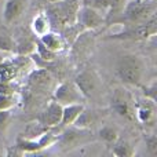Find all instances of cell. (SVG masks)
Returning a JSON list of instances; mask_svg holds the SVG:
<instances>
[{
  "instance_id": "1",
  "label": "cell",
  "mask_w": 157,
  "mask_h": 157,
  "mask_svg": "<svg viewBox=\"0 0 157 157\" xmlns=\"http://www.w3.org/2000/svg\"><path fill=\"white\" fill-rule=\"evenodd\" d=\"M114 72L121 83L132 87H141L146 75V63L139 55L125 54L117 59Z\"/></svg>"
},
{
  "instance_id": "2",
  "label": "cell",
  "mask_w": 157,
  "mask_h": 157,
  "mask_svg": "<svg viewBox=\"0 0 157 157\" xmlns=\"http://www.w3.org/2000/svg\"><path fill=\"white\" fill-rule=\"evenodd\" d=\"M156 6L155 2H146V0H128L123 14L113 22V24H124L128 25H138L144 24L145 21L155 15Z\"/></svg>"
},
{
  "instance_id": "3",
  "label": "cell",
  "mask_w": 157,
  "mask_h": 157,
  "mask_svg": "<svg viewBox=\"0 0 157 157\" xmlns=\"http://www.w3.org/2000/svg\"><path fill=\"white\" fill-rule=\"evenodd\" d=\"M80 8V3L77 0H58L55 3H50L46 10V15L48 17L52 25L65 26L69 24H75L77 17V11Z\"/></svg>"
},
{
  "instance_id": "4",
  "label": "cell",
  "mask_w": 157,
  "mask_h": 157,
  "mask_svg": "<svg viewBox=\"0 0 157 157\" xmlns=\"http://www.w3.org/2000/svg\"><path fill=\"white\" fill-rule=\"evenodd\" d=\"M157 33V19L156 14L152 15L144 24L128 25L123 32L112 35V39H120V40H146Z\"/></svg>"
},
{
  "instance_id": "5",
  "label": "cell",
  "mask_w": 157,
  "mask_h": 157,
  "mask_svg": "<svg viewBox=\"0 0 157 157\" xmlns=\"http://www.w3.org/2000/svg\"><path fill=\"white\" fill-rule=\"evenodd\" d=\"M52 99L59 105H71V103H84L86 98L77 88L73 81H63L57 86L52 91Z\"/></svg>"
},
{
  "instance_id": "6",
  "label": "cell",
  "mask_w": 157,
  "mask_h": 157,
  "mask_svg": "<svg viewBox=\"0 0 157 157\" xmlns=\"http://www.w3.org/2000/svg\"><path fill=\"white\" fill-rule=\"evenodd\" d=\"M73 83L77 86L80 92L86 99H91L98 94L99 90V78L97 73L91 69H86V71L80 72L76 77H75Z\"/></svg>"
},
{
  "instance_id": "7",
  "label": "cell",
  "mask_w": 157,
  "mask_h": 157,
  "mask_svg": "<svg viewBox=\"0 0 157 157\" xmlns=\"http://www.w3.org/2000/svg\"><path fill=\"white\" fill-rule=\"evenodd\" d=\"M77 25L81 28V30H94L97 28L102 26L105 18L99 14V11L95 10L91 6H83L78 8L77 17H76Z\"/></svg>"
},
{
  "instance_id": "8",
  "label": "cell",
  "mask_w": 157,
  "mask_h": 157,
  "mask_svg": "<svg viewBox=\"0 0 157 157\" xmlns=\"http://www.w3.org/2000/svg\"><path fill=\"white\" fill-rule=\"evenodd\" d=\"M28 83L29 87L36 92H47V90L52 88L54 84V76L51 72H48L46 68L35 69L28 76Z\"/></svg>"
},
{
  "instance_id": "9",
  "label": "cell",
  "mask_w": 157,
  "mask_h": 157,
  "mask_svg": "<svg viewBox=\"0 0 157 157\" xmlns=\"http://www.w3.org/2000/svg\"><path fill=\"white\" fill-rule=\"evenodd\" d=\"M69 127V125H68ZM90 135V130L78 127H69L61 135H58V142L62 147H76L80 144L87 141Z\"/></svg>"
},
{
  "instance_id": "10",
  "label": "cell",
  "mask_w": 157,
  "mask_h": 157,
  "mask_svg": "<svg viewBox=\"0 0 157 157\" xmlns=\"http://www.w3.org/2000/svg\"><path fill=\"white\" fill-rule=\"evenodd\" d=\"M112 108L123 119L128 120V121L135 120V108L131 103V99L128 98V95L125 92L123 94V92L117 91L114 94L113 99H112Z\"/></svg>"
},
{
  "instance_id": "11",
  "label": "cell",
  "mask_w": 157,
  "mask_h": 157,
  "mask_svg": "<svg viewBox=\"0 0 157 157\" xmlns=\"http://www.w3.org/2000/svg\"><path fill=\"white\" fill-rule=\"evenodd\" d=\"M61 119H62V105H59L55 101H51L37 117L39 121L48 128H54L61 124Z\"/></svg>"
},
{
  "instance_id": "12",
  "label": "cell",
  "mask_w": 157,
  "mask_h": 157,
  "mask_svg": "<svg viewBox=\"0 0 157 157\" xmlns=\"http://www.w3.org/2000/svg\"><path fill=\"white\" fill-rule=\"evenodd\" d=\"M26 6V0H6L3 7V21L6 25L14 24L21 18Z\"/></svg>"
},
{
  "instance_id": "13",
  "label": "cell",
  "mask_w": 157,
  "mask_h": 157,
  "mask_svg": "<svg viewBox=\"0 0 157 157\" xmlns=\"http://www.w3.org/2000/svg\"><path fill=\"white\" fill-rule=\"evenodd\" d=\"M155 106L156 103L146 99L144 103H138L135 108V117L142 124H153L155 123Z\"/></svg>"
},
{
  "instance_id": "14",
  "label": "cell",
  "mask_w": 157,
  "mask_h": 157,
  "mask_svg": "<svg viewBox=\"0 0 157 157\" xmlns=\"http://www.w3.org/2000/svg\"><path fill=\"white\" fill-rule=\"evenodd\" d=\"M84 108H86L84 103H71V105L62 106V119H61V125H63V127L72 125Z\"/></svg>"
},
{
  "instance_id": "15",
  "label": "cell",
  "mask_w": 157,
  "mask_h": 157,
  "mask_svg": "<svg viewBox=\"0 0 157 157\" xmlns=\"http://www.w3.org/2000/svg\"><path fill=\"white\" fill-rule=\"evenodd\" d=\"M39 40H40V43L43 44V46H46L47 48H50L51 51L57 52V54L63 50V39L61 37L58 33L51 32V30H48L47 33L41 35L40 37H39Z\"/></svg>"
},
{
  "instance_id": "16",
  "label": "cell",
  "mask_w": 157,
  "mask_h": 157,
  "mask_svg": "<svg viewBox=\"0 0 157 157\" xmlns=\"http://www.w3.org/2000/svg\"><path fill=\"white\" fill-rule=\"evenodd\" d=\"M14 147H17V149L22 153V156L24 155H33V153H40L41 150H43V147H41L40 142H39L37 139L22 138V136H19V138L17 139Z\"/></svg>"
},
{
  "instance_id": "17",
  "label": "cell",
  "mask_w": 157,
  "mask_h": 157,
  "mask_svg": "<svg viewBox=\"0 0 157 157\" xmlns=\"http://www.w3.org/2000/svg\"><path fill=\"white\" fill-rule=\"evenodd\" d=\"M32 30L36 36L40 37L41 35L47 33L48 30H51V22H50L48 17L44 13H40L39 15H36L32 21Z\"/></svg>"
},
{
  "instance_id": "18",
  "label": "cell",
  "mask_w": 157,
  "mask_h": 157,
  "mask_svg": "<svg viewBox=\"0 0 157 157\" xmlns=\"http://www.w3.org/2000/svg\"><path fill=\"white\" fill-rule=\"evenodd\" d=\"M127 2L128 0H112L110 6H109L108 11H106V18H105L109 24H113L121 15L125 6H127Z\"/></svg>"
},
{
  "instance_id": "19",
  "label": "cell",
  "mask_w": 157,
  "mask_h": 157,
  "mask_svg": "<svg viewBox=\"0 0 157 157\" xmlns=\"http://www.w3.org/2000/svg\"><path fill=\"white\" fill-rule=\"evenodd\" d=\"M112 153L117 157H131L135 155V150H134V146L127 139H117L113 144Z\"/></svg>"
},
{
  "instance_id": "20",
  "label": "cell",
  "mask_w": 157,
  "mask_h": 157,
  "mask_svg": "<svg viewBox=\"0 0 157 157\" xmlns=\"http://www.w3.org/2000/svg\"><path fill=\"white\" fill-rule=\"evenodd\" d=\"M18 69L14 65L13 59H4L0 63V78L6 81H14L18 76Z\"/></svg>"
},
{
  "instance_id": "21",
  "label": "cell",
  "mask_w": 157,
  "mask_h": 157,
  "mask_svg": "<svg viewBox=\"0 0 157 157\" xmlns=\"http://www.w3.org/2000/svg\"><path fill=\"white\" fill-rule=\"evenodd\" d=\"M47 130H50L48 127H46V125H43L39 120H36V121L33 123H29V124L26 125V128H25L24 131V135H22V138H29V139H37L39 136L41 135V134H44Z\"/></svg>"
},
{
  "instance_id": "22",
  "label": "cell",
  "mask_w": 157,
  "mask_h": 157,
  "mask_svg": "<svg viewBox=\"0 0 157 157\" xmlns=\"http://www.w3.org/2000/svg\"><path fill=\"white\" fill-rule=\"evenodd\" d=\"M15 41L11 33L6 28H0V51L3 52H14Z\"/></svg>"
},
{
  "instance_id": "23",
  "label": "cell",
  "mask_w": 157,
  "mask_h": 157,
  "mask_svg": "<svg viewBox=\"0 0 157 157\" xmlns=\"http://www.w3.org/2000/svg\"><path fill=\"white\" fill-rule=\"evenodd\" d=\"M98 136H99L101 141H103L108 145H113L114 142L119 139V132H117L116 128L110 127V125H103L99 128L98 131Z\"/></svg>"
},
{
  "instance_id": "24",
  "label": "cell",
  "mask_w": 157,
  "mask_h": 157,
  "mask_svg": "<svg viewBox=\"0 0 157 157\" xmlns=\"http://www.w3.org/2000/svg\"><path fill=\"white\" fill-rule=\"evenodd\" d=\"M35 52H37V55L36 57L39 58V59H41V61H44V62H48V63H51V62H54L55 59H57V52H54V51H51L50 48H47L46 46H43V44L40 43V40H37L36 41V51Z\"/></svg>"
},
{
  "instance_id": "25",
  "label": "cell",
  "mask_w": 157,
  "mask_h": 157,
  "mask_svg": "<svg viewBox=\"0 0 157 157\" xmlns=\"http://www.w3.org/2000/svg\"><path fill=\"white\" fill-rule=\"evenodd\" d=\"M92 123H94V113H92V112H88L86 108H84L72 125L78 127V128H86V130H90L91 125H92Z\"/></svg>"
},
{
  "instance_id": "26",
  "label": "cell",
  "mask_w": 157,
  "mask_h": 157,
  "mask_svg": "<svg viewBox=\"0 0 157 157\" xmlns=\"http://www.w3.org/2000/svg\"><path fill=\"white\" fill-rule=\"evenodd\" d=\"M36 51V41L32 40H25L21 41L19 44H15L14 52L17 55H32Z\"/></svg>"
},
{
  "instance_id": "27",
  "label": "cell",
  "mask_w": 157,
  "mask_h": 157,
  "mask_svg": "<svg viewBox=\"0 0 157 157\" xmlns=\"http://www.w3.org/2000/svg\"><path fill=\"white\" fill-rule=\"evenodd\" d=\"M141 88H142V92H144L145 98L156 103V101H157V86H156V81H153V83H150V84H146V86H144V84H142Z\"/></svg>"
},
{
  "instance_id": "28",
  "label": "cell",
  "mask_w": 157,
  "mask_h": 157,
  "mask_svg": "<svg viewBox=\"0 0 157 157\" xmlns=\"http://www.w3.org/2000/svg\"><path fill=\"white\" fill-rule=\"evenodd\" d=\"M145 145L150 156H157V136L155 134H149L145 136Z\"/></svg>"
},
{
  "instance_id": "29",
  "label": "cell",
  "mask_w": 157,
  "mask_h": 157,
  "mask_svg": "<svg viewBox=\"0 0 157 157\" xmlns=\"http://www.w3.org/2000/svg\"><path fill=\"white\" fill-rule=\"evenodd\" d=\"M14 105H15V98H14V95L0 94V110L11 109Z\"/></svg>"
},
{
  "instance_id": "30",
  "label": "cell",
  "mask_w": 157,
  "mask_h": 157,
  "mask_svg": "<svg viewBox=\"0 0 157 157\" xmlns=\"http://www.w3.org/2000/svg\"><path fill=\"white\" fill-rule=\"evenodd\" d=\"M87 6H91L98 11H108L109 6H110L112 0H88Z\"/></svg>"
},
{
  "instance_id": "31",
  "label": "cell",
  "mask_w": 157,
  "mask_h": 157,
  "mask_svg": "<svg viewBox=\"0 0 157 157\" xmlns=\"http://www.w3.org/2000/svg\"><path fill=\"white\" fill-rule=\"evenodd\" d=\"M11 117H13V113H11L10 109H7V110H0V131H4L6 128L8 127Z\"/></svg>"
},
{
  "instance_id": "32",
  "label": "cell",
  "mask_w": 157,
  "mask_h": 157,
  "mask_svg": "<svg viewBox=\"0 0 157 157\" xmlns=\"http://www.w3.org/2000/svg\"><path fill=\"white\" fill-rule=\"evenodd\" d=\"M15 88H14L13 81H6L0 78V94H6V95H14Z\"/></svg>"
},
{
  "instance_id": "33",
  "label": "cell",
  "mask_w": 157,
  "mask_h": 157,
  "mask_svg": "<svg viewBox=\"0 0 157 157\" xmlns=\"http://www.w3.org/2000/svg\"><path fill=\"white\" fill-rule=\"evenodd\" d=\"M4 54H6V52L0 51V63H2V62H3V61H4V59H6V58H4Z\"/></svg>"
},
{
  "instance_id": "34",
  "label": "cell",
  "mask_w": 157,
  "mask_h": 157,
  "mask_svg": "<svg viewBox=\"0 0 157 157\" xmlns=\"http://www.w3.org/2000/svg\"><path fill=\"white\" fill-rule=\"evenodd\" d=\"M3 155H6V152H4V149H3V146L0 145V156H3Z\"/></svg>"
},
{
  "instance_id": "35",
  "label": "cell",
  "mask_w": 157,
  "mask_h": 157,
  "mask_svg": "<svg viewBox=\"0 0 157 157\" xmlns=\"http://www.w3.org/2000/svg\"><path fill=\"white\" fill-rule=\"evenodd\" d=\"M46 2H48V3H55V2H58V0H46Z\"/></svg>"
},
{
  "instance_id": "36",
  "label": "cell",
  "mask_w": 157,
  "mask_h": 157,
  "mask_svg": "<svg viewBox=\"0 0 157 157\" xmlns=\"http://www.w3.org/2000/svg\"><path fill=\"white\" fill-rule=\"evenodd\" d=\"M146 2H156V0H146Z\"/></svg>"
}]
</instances>
